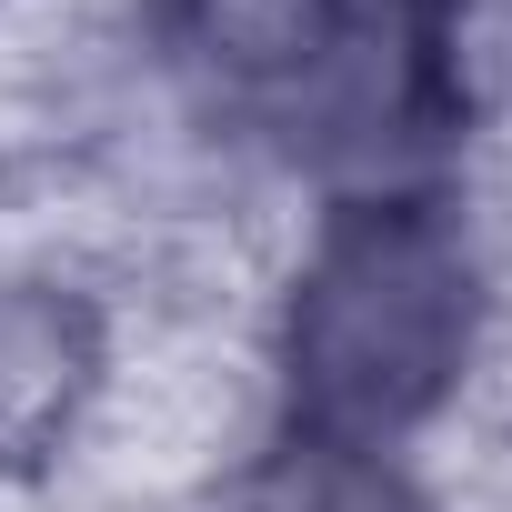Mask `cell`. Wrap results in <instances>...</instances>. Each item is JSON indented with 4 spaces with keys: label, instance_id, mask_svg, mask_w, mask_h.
Listing matches in <instances>:
<instances>
[{
    "label": "cell",
    "instance_id": "1",
    "mask_svg": "<svg viewBox=\"0 0 512 512\" xmlns=\"http://www.w3.org/2000/svg\"><path fill=\"white\" fill-rule=\"evenodd\" d=\"M492 322V272L432 201L342 211L292 272L282 312V392L312 442L362 452L402 442L442 402H462Z\"/></svg>",
    "mask_w": 512,
    "mask_h": 512
},
{
    "label": "cell",
    "instance_id": "2",
    "mask_svg": "<svg viewBox=\"0 0 512 512\" xmlns=\"http://www.w3.org/2000/svg\"><path fill=\"white\" fill-rule=\"evenodd\" d=\"M101 382V342L91 312L51 282H0V462L71 442Z\"/></svg>",
    "mask_w": 512,
    "mask_h": 512
}]
</instances>
